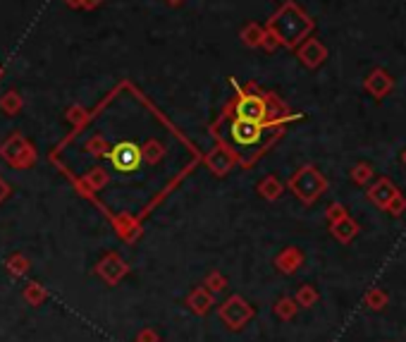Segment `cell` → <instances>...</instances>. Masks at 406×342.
<instances>
[{
	"mask_svg": "<svg viewBox=\"0 0 406 342\" xmlns=\"http://www.w3.org/2000/svg\"><path fill=\"white\" fill-rule=\"evenodd\" d=\"M311 32H313V20L294 3L282 5L280 12L270 20L272 39L287 48L299 46V41H304Z\"/></svg>",
	"mask_w": 406,
	"mask_h": 342,
	"instance_id": "1",
	"label": "cell"
},
{
	"mask_svg": "<svg viewBox=\"0 0 406 342\" xmlns=\"http://www.w3.org/2000/svg\"><path fill=\"white\" fill-rule=\"evenodd\" d=\"M387 213L390 215H395V218H399V215H402L404 211H406V199H404V194H399L395 201H390L387 203V208H385Z\"/></svg>",
	"mask_w": 406,
	"mask_h": 342,
	"instance_id": "14",
	"label": "cell"
},
{
	"mask_svg": "<svg viewBox=\"0 0 406 342\" xmlns=\"http://www.w3.org/2000/svg\"><path fill=\"white\" fill-rule=\"evenodd\" d=\"M260 191H263L268 199H277V196H280V191H282V184L277 182L275 177H268L263 184H260Z\"/></svg>",
	"mask_w": 406,
	"mask_h": 342,
	"instance_id": "13",
	"label": "cell"
},
{
	"mask_svg": "<svg viewBox=\"0 0 406 342\" xmlns=\"http://www.w3.org/2000/svg\"><path fill=\"white\" fill-rule=\"evenodd\" d=\"M299 263H301V254L296 249H287L284 254L277 259V266H282V271L284 273H292L299 268Z\"/></svg>",
	"mask_w": 406,
	"mask_h": 342,
	"instance_id": "11",
	"label": "cell"
},
{
	"mask_svg": "<svg viewBox=\"0 0 406 342\" xmlns=\"http://www.w3.org/2000/svg\"><path fill=\"white\" fill-rule=\"evenodd\" d=\"M402 160H404V165H406V148H404V153H402Z\"/></svg>",
	"mask_w": 406,
	"mask_h": 342,
	"instance_id": "17",
	"label": "cell"
},
{
	"mask_svg": "<svg viewBox=\"0 0 406 342\" xmlns=\"http://www.w3.org/2000/svg\"><path fill=\"white\" fill-rule=\"evenodd\" d=\"M402 194V191L397 189V184L392 182L390 177H378L375 182L368 187V191H366V196H368V201L371 203H375L378 208H387V203L390 201H395L397 196Z\"/></svg>",
	"mask_w": 406,
	"mask_h": 342,
	"instance_id": "5",
	"label": "cell"
},
{
	"mask_svg": "<svg viewBox=\"0 0 406 342\" xmlns=\"http://www.w3.org/2000/svg\"><path fill=\"white\" fill-rule=\"evenodd\" d=\"M363 302H366L368 309L383 311L387 307V302H390V297H387V292L383 287H371V290L366 292V297H363Z\"/></svg>",
	"mask_w": 406,
	"mask_h": 342,
	"instance_id": "9",
	"label": "cell"
},
{
	"mask_svg": "<svg viewBox=\"0 0 406 342\" xmlns=\"http://www.w3.org/2000/svg\"><path fill=\"white\" fill-rule=\"evenodd\" d=\"M344 215H349V213L342 203H330V208H327V220H330V223H337V220H342Z\"/></svg>",
	"mask_w": 406,
	"mask_h": 342,
	"instance_id": "15",
	"label": "cell"
},
{
	"mask_svg": "<svg viewBox=\"0 0 406 342\" xmlns=\"http://www.w3.org/2000/svg\"><path fill=\"white\" fill-rule=\"evenodd\" d=\"M294 311H296V307H294V302H292V299H282V302L277 304V314H280L282 319H292V316H294Z\"/></svg>",
	"mask_w": 406,
	"mask_h": 342,
	"instance_id": "16",
	"label": "cell"
},
{
	"mask_svg": "<svg viewBox=\"0 0 406 342\" xmlns=\"http://www.w3.org/2000/svg\"><path fill=\"white\" fill-rule=\"evenodd\" d=\"M289 187H292V191L304 203H313L327 189V179H325L323 172L318 170V167L304 165L292 175V179H289Z\"/></svg>",
	"mask_w": 406,
	"mask_h": 342,
	"instance_id": "2",
	"label": "cell"
},
{
	"mask_svg": "<svg viewBox=\"0 0 406 342\" xmlns=\"http://www.w3.org/2000/svg\"><path fill=\"white\" fill-rule=\"evenodd\" d=\"M296 299H299L301 307H313V304L318 302V292L313 290L311 285H304V287L299 290V297H296Z\"/></svg>",
	"mask_w": 406,
	"mask_h": 342,
	"instance_id": "12",
	"label": "cell"
},
{
	"mask_svg": "<svg viewBox=\"0 0 406 342\" xmlns=\"http://www.w3.org/2000/svg\"><path fill=\"white\" fill-rule=\"evenodd\" d=\"M330 227H332V237L342 244H349L351 239L359 235V223H356L354 218H349V215H344L337 223H330Z\"/></svg>",
	"mask_w": 406,
	"mask_h": 342,
	"instance_id": "8",
	"label": "cell"
},
{
	"mask_svg": "<svg viewBox=\"0 0 406 342\" xmlns=\"http://www.w3.org/2000/svg\"><path fill=\"white\" fill-rule=\"evenodd\" d=\"M110 158H113L115 167H118V170H122V172L137 170L139 163H141V153H139V148L134 146V144H129V141L118 144V146L113 148Z\"/></svg>",
	"mask_w": 406,
	"mask_h": 342,
	"instance_id": "6",
	"label": "cell"
},
{
	"mask_svg": "<svg viewBox=\"0 0 406 342\" xmlns=\"http://www.w3.org/2000/svg\"><path fill=\"white\" fill-rule=\"evenodd\" d=\"M349 175H351V182L361 184V187H363V184H368L375 177V170H373L371 163H356L354 167H351Z\"/></svg>",
	"mask_w": 406,
	"mask_h": 342,
	"instance_id": "10",
	"label": "cell"
},
{
	"mask_svg": "<svg viewBox=\"0 0 406 342\" xmlns=\"http://www.w3.org/2000/svg\"><path fill=\"white\" fill-rule=\"evenodd\" d=\"M280 120H272V122H251V120H234L232 122V139L239 144V146H258L263 144L268 137H277L280 129L272 127Z\"/></svg>",
	"mask_w": 406,
	"mask_h": 342,
	"instance_id": "3",
	"label": "cell"
},
{
	"mask_svg": "<svg viewBox=\"0 0 406 342\" xmlns=\"http://www.w3.org/2000/svg\"><path fill=\"white\" fill-rule=\"evenodd\" d=\"M299 58H301V63L306 65V68H311V70H316L320 68V65L325 63V58H327V48L320 44L318 39H308L304 46L299 48Z\"/></svg>",
	"mask_w": 406,
	"mask_h": 342,
	"instance_id": "7",
	"label": "cell"
},
{
	"mask_svg": "<svg viewBox=\"0 0 406 342\" xmlns=\"http://www.w3.org/2000/svg\"><path fill=\"white\" fill-rule=\"evenodd\" d=\"M363 89H366V94L373 96L375 101H383L385 96L395 89V77L385 68H375L373 72H368V77L363 80Z\"/></svg>",
	"mask_w": 406,
	"mask_h": 342,
	"instance_id": "4",
	"label": "cell"
}]
</instances>
